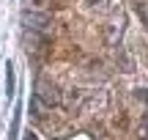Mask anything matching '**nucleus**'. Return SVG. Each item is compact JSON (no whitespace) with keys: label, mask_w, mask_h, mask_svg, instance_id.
<instances>
[{"label":"nucleus","mask_w":148,"mask_h":140,"mask_svg":"<svg viewBox=\"0 0 148 140\" xmlns=\"http://www.w3.org/2000/svg\"><path fill=\"white\" fill-rule=\"evenodd\" d=\"M134 8H137V14L143 16V22L148 25V5H145V3H137V5H134Z\"/></svg>","instance_id":"nucleus-6"},{"label":"nucleus","mask_w":148,"mask_h":140,"mask_svg":"<svg viewBox=\"0 0 148 140\" xmlns=\"http://www.w3.org/2000/svg\"><path fill=\"white\" fill-rule=\"evenodd\" d=\"M19 121H22V104H16L14 107V118H11V126H8V140L19 137Z\"/></svg>","instance_id":"nucleus-3"},{"label":"nucleus","mask_w":148,"mask_h":140,"mask_svg":"<svg viewBox=\"0 0 148 140\" xmlns=\"http://www.w3.org/2000/svg\"><path fill=\"white\" fill-rule=\"evenodd\" d=\"M36 102H44L47 107H52V104L58 102V93H55V88L49 85V82H47V85H44V82L36 85Z\"/></svg>","instance_id":"nucleus-2"},{"label":"nucleus","mask_w":148,"mask_h":140,"mask_svg":"<svg viewBox=\"0 0 148 140\" xmlns=\"http://www.w3.org/2000/svg\"><path fill=\"white\" fill-rule=\"evenodd\" d=\"M5 96H14V63H5Z\"/></svg>","instance_id":"nucleus-4"},{"label":"nucleus","mask_w":148,"mask_h":140,"mask_svg":"<svg viewBox=\"0 0 148 140\" xmlns=\"http://www.w3.org/2000/svg\"><path fill=\"white\" fill-rule=\"evenodd\" d=\"M22 137H25V140H38V137H36V132H30V129H27V132H25Z\"/></svg>","instance_id":"nucleus-8"},{"label":"nucleus","mask_w":148,"mask_h":140,"mask_svg":"<svg viewBox=\"0 0 148 140\" xmlns=\"http://www.w3.org/2000/svg\"><path fill=\"white\" fill-rule=\"evenodd\" d=\"M22 25H25L27 30H44V27L49 25V16L47 14H33V11H27V14H22Z\"/></svg>","instance_id":"nucleus-1"},{"label":"nucleus","mask_w":148,"mask_h":140,"mask_svg":"<svg viewBox=\"0 0 148 140\" xmlns=\"http://www.w3.org/2000/svg\"><path fill=\"white\" fill-rule=\"evenodd\" d=\"M140 135H143V137H148V115L143 118V124H140Z\"/></svg>","instance_id":"nucleus-7"},{"label":"nucleus","mask_w":148,"mask_h":140,"mask_svg":"<svg viewBox=\"0 0 148 140\" xmlns=\"http://www.w3.org/2000/svg\"><path fill=\"white\" fill-rule=\"evenodd\" d=\"M85 3H88L93 11H104L107 5H110V0H85Z\"/></svg>","instance_id":"nucleus-5"}]
</instances>
